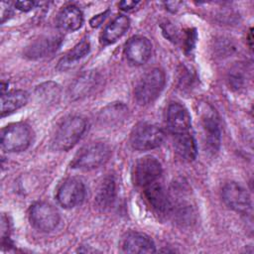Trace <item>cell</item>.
Returning a JSON list of instances; mask_svg holds the SVG:
<instances>
[{
    "mask_svg": "<svg viewBox=\"0 0 254 254\" xmlns=\"http://www.w3.org/2000/svg\"><path fill=\"white\" fill-rule=\"evenodd\" d=\"M152 44L146 37L134 36L128 40L124 48L126 60L133 65H142L151 57Z\"/></svg>",
    "mask_w": 254,
    "mask_h": 254,
    "instance_id": "7c38bea8",
    "label": "cell"
},
{
    "mask_svg": "<svg viewBox=\"0 0 254 254\" xmlns=\"http://www.w3.org/2000/svg\"><path fill=\"white\" fill-rule=\"evenodd\" d=\"M90 51V44L88 41L83 40L76 44L72 50L68 51L58 63L57 68L59 70H66L70 68L72 65L76 64V63L82 60L84 57L88 55Z\"/></svg>",
    "mask_w": 254,
    "mask_h": 254,
    "instance_id": "ffe728a7",
    "label": "cell"
},
{
    "mask_svg": "<svg viewBox=\"0 0 254 254\" xmlns=\"http://www.w3.org/2000/svg\"><path fill=\"white\" fill-rule=\"evenodd\" d=\"M173 135V143L177 154L186 161H193L196 157L197 148L195 140L190 131Z\"/></svg>",
    "mask_w": 254,
    "mask_h": 254,
    "instance_id": "d6986e66",
    "label": "cell"
},
{
    "mask_svg": "<svg viewBox=\"0 0 254 254\" xmlns=\"http://www.w3.org/2000/svg\"><path fill=\"white\" fill-rule=\"evenodd\" d=\"M33 133L29 125L17 122L11 123L1 131V148L6 152H21L32 142Z\"/></svg>",
    "mask_w": 254,
    "mask_h": 254,
    "instance_id": "277c9868",
    "label": "cell"
},
{
    "mask_svg": "<svg viewBox=\"0 0 254 254\" xmlns=\"http://www.w3.org/2000/svg\"><path fill=\"white\" fill-rule=\"evenodd\" d=\"M127 111L128 110L125 105L121 103H115L107 106L104 110H102L100 120L103 123L108 124L118 123L120 120H123Z\"/></svg>",
    "mask_w": 254,
    "mask_h": 254,
    "instance_id": "603a6c76",
    "label": "cell"
},
{
    "mask_svg": "<svg viewBox=\"0 0 254 254\" xmlns=\"http://www.w3.org/2000/svg\"><path fill=\"white\" fill-rule=\"evenodd\" d=\"M36 5H37V3L34 1H17L15 3V7L24 12H28V11L32 10L33 8H35Z\"/></svg>",
    "mask_w": 254,
    "mask_h": 254,
    "instance_id": "d4e9b609",
    "label": "cell"
},
{
    "mask_svg": "<svg viewBox=\"0 0 254 254\" xmlns=\"http://www.w3.org/2000/svg\"><path fill=\"white\" fill-rule=\"evenodd\" d=\"M111 155L110 147L103 142H92L83 146L70 162L72 169L91 171L104 165Z\"/></svg>",
    "mask_w": 254,
    "mask_h": 254,
    "instance_id": "7a4b0ae2",
    "label": "cell"
},
{
    "mask_svg": "<svg viewBox=\"0 0 254 254\" xmlns=\"http://www.w3.org/2000/svg\"><path fill=\"white\" fill-rule=\"evenodd\" d=\"M199 115L203 143L209 152L215 153L221 142V131L216 113L211 106L202 104L199 108Z\"/></svg>",
    "mask_w": 254,
    "mask_h": 254,
    "instance_id": "5b68a950",
    "label": "cell"
},
{
    "mask_svg": "<svg viewBox=\"0 0 254 254\" xmlns=\"http://www.w3.org/2000/svg\"><path fill=\"white\" fill-rule=\"evenodd\" d=\"M62 38L60 36L41 37L32 42L25 50L24 54L31 60H38L53 55L60 48Z\"/></svg>",
    "mask_w": 254,
    "mask_h": 254,
    "instance_id": "9a60e30c",
    "label": "cell"
},
{
    "mask_svg": "<svg viewBox=\"0 0 254 254\" xmlns=\"http://www.w3.org/2000/svg\"><path fill=\"white\" fill-rule=\"evenodd\" d=\"M221 195L224 203L231 209L248 213L251 209V199L247 190L235 182H228L222 187Z\"/></svg>",
    "mask_w": 254,
    "mask_h": 254,
    "instance_id": "9c48e42d",
    "label": "cell"
},
{
    "mask_svg": "<svg viewBox=\"0 0 254 254\" xmlns=\"http://www.w3.org/2000/svg\"><path fill=\"white\" fill-rule=\"evenodd\" d=\"M29 219L31 224L39 231L51 232L60 222V213L52 204L39 201L31 205Z\"/></svg>",
    "mask_w": 254,
    "mask_h": 254,
    "instance_id": "ba28073f",
    "label": "cell"
},
{
    "mask_svg": "<svg viewBox=\"0 0 254 254\" xmlns=\"http://www.w3.org/2000/svg\"><path fill=\"white\" fill-rule=\"evenodd\" d=\"M139 4L138 1H122L119 3V7L123 11H130L136 8V6Z\"/></svg>",
    "mask_w": 254,
    "mask_h": 254,
    "instance_id": "4316f807",
    "label": "cell"
},
{
    "mask_svg": "<svg viewBox=\"0 0 254 254\" xmlns=\"http://www.w3.org/2000/svg\"><path fill=\"white\" fill-rule=\"evenodd\" d=\"M86 130V121L80 116H68L58 126L53 138L52 148L57 151H68L81 138Z\"/></svg>",
    "mask_w": 254,
    "mask_h": 254,
    "instance_id": "6da1fadb",
    "label": "cell"
},
{
    "mask_svg": "<svg viewBox=\"0 0 254 254\" xmlns=\"http://www.w3.org/2000/svg\"><path fill=\"white\" fill-rule=\"evenodd\" d=\"M161 176V163L152 156H146L137 160L132 170V180L134 185L142 189L159 182Z\"/></svg>",
    "mask_w": 254,
    "mask_h": 254,
    "instance_id": "52a82bcc",
    "label": "cell"
},
{
    "mask_svg": "<svg viewBox=\"0 0 254 254\" xmlns=\"http://www.w3.org/2000/svg\"><path fill=\"white\" fill-rule=\"evenodd\" d=\"M164 140L163 130L155 124L139 123L130 134V144L133 149L148 151L159 147Z\"/></svg>",
    "mask_w": 254,
    "mask_h": 254,
    "instance_id": "8992f818",
    "label": "cell"
},
{
    "mask_svg": "<svg viewBox=\"0 0 254 254\" xmlns=\"http://www.w3.org/2000/svg\"><path fill=\"white\" fill-rule=\"evenodd\" d=\"M100 76L94 70L85 71L80 74L69 86L68 97L70 100H77L88 96L99 84Z\"/></svg>",
    "mask_w": 254,
    "mask_h": 254,
    "instance_id": "4fadbf2b",
    "label": "cell"
},
{
    "mask_svg": "<svg viewBox=\"0 0 254 254\" xmlns=\"http://www.w3.org/2000/svg\"><path fill=\"white\" fill-rule=\"evenodd\" d=\"M38 91H39V95H41V97L44 98H48V100H53L55 99L60 92V88L57 84L53 83V82H47L45 84H42L41 86L38 87Z\"/></svg>",
    "mask_w": 254,
    "mask_h": 254,
    "instance_id": "cb8c5ba5",
    "label": "cell"
},
{
    "mask_svg": "<svg viewBox=\"0 0 254 254\" xmlns=\"http://www.w3.org/2000/svg\"><path fill=\"white\" fill-rule=\"evenodd\" d=\"M167 124L173 134L188 132L191 124L188 109L181 103H170L167 109Z\"/></svg>",
    "mask_w": 254,
    "mask_h": 254,
    "instance_id": "5bb4252c",
    "label": "cell"
},
{
    "mask_svg": "<svg viewBox=\"0 0 254 254\" xmlns=\"http://www.w3.org/2000/svg\"><path fill=\"white\" fill-rule=\"evenodd\" d=\"M144 190V196L148 205L160 217L168 216L173 208L171 199L164 187L159 183H154Z\"/></svg>",
    "mask_w": 254,
    "mask_h": 254,
    "instance_id": "8fae6325",
    "label": "cell"
},
{
    "mask_svg": "<svg viewBox=\"0 0 254 254\" xmlns=\"http://www.w3.org/2000/svg\"><path fill=\"white\" fill-rule=\"evenodd\" d=\"M121 251L124 253H154L156 251L153 240L146 234L131 231L121 240Z\"/></svg>",
    "mask_w": 254,
    "mask_h": 254,
    "instance_id": "2e32d148",
    "label": "cell"
},
{
    "mask_svg": "<svg viewBox=\"0 0 254 254\" xmlns=\"http://www.w3.org/2000/svg\"><path fill=\"white\" fill-rule=\"evenodd\" d=\"M83 23V14L74 5L63 7L58 15V25L64 31L73 32L78 30Z\"/></svg>",
    "mask_w": 254,
    "mask_h": 254,
    "instance_id": "e0dca14e",
    "label": "cell"
},
{
    "mask_svg": "<svg viewBox=\"0 0 254 254\" xmlns=\"http://www.w3.org/2000/svg\"><path fill=\"white\" fill-rule=\"evenodd\" d=\"M5 4L4 2L1 3V18H2V22L5 21L6 18L9 17V15H11V8H10V5L8 4V7L7 9H5Z\"/></svg>",
    "mask_w": 254,
    "mask_h": 254,
    "instance_id": "83f0119b",
    "label": "cell"
},
{
    "mask_svg": "<svg viewBox=\"0 0 254 254\" xmlns=\"http://www.w3.org/2000/svg\"><path fill=\"white\" fill-rule=\"evenodd\" d=\"M29 94L25 90H13L1 95V115H8L26 105Z\"/></svg>",
    "mask_w": 254,
    "mask_h": 254,
    "instance_id": "44dd1931",
    "label": "cell"
},
{
    "mask_svg": "<svg viewBox=\"0 0 254 254\" xmlns=\"http://www.w3.org/2000/svg\"><path fill=\"white\" fill-rule=\"evenodd\" d=\"M116 195V184L113 177L109 176L103 180L99 186L96 195L95 203L97 207L106 209L112 205Z\"/></svg>",
    "mask_w": 254,
    "mask_h": 254,
    "instance_id": "7402d4cb",
    "label": "cell"
},
{
    "mask_svg": "<svg viewBox=\"0 0 254 254\" xmlns=\"http://www.w3.org/2000/svg\"><path fill=\"white\" fill-rule=\"evenodd\" d=\"M108 13H109V11L107 10V11H105V12L99 14V15L94 16V17L90 20V22H89V23H90V26H91L92 28H96V27L100 26V25L102 24V22L105 20V18L107 17Z\"/></svg>",
    "mask_w": 254,
    "mask_h": 254,
    "instance_id": "484cf974",
    "label": "cell"
},
{
    "mask_svg": "<svg viewBox=\"0 0 254 254\" xmlns=\"http://www.w3.org/2000/svg\"><path fill=\"white\" fill-rule=\"evenodd\" d=\"M130 20L124 15H119L114 18L109 24L104 28L100 41L103 45H111L119 40L129 29Z\"/></svg>",
    "mask_w": 254,
    "mask_h": 254,
    "instance_id": "ac0fdd59",
    "label": "cell"
},
{
    "mask_svg": "<svg viewBox=\"0 0 254 254\" xmlns=\"http://www.w3.org/2000/svg\"><path fill=\"white\" fill-rule=\"evenodd\" d=\"M85 196L83 183L76 178H69L64 181L57 191V199L64 208H72L80 204Z\"/></svg>",
    "mask_w": 254,
    "mask_h": 254,
    "instance_id": "30bf717a",
    "label": "cell"
},
{
    "mask_svg": "<svg viewBox=\"0 0 254 254\" xmlns=\"http://www.w3.org/2000/svg\"><path fill=\"white\" fill-rule=\"evenodd\" d=\"M166 83L165 72L160 68H153L144 73L137 81L134 88L136 101L145 105L158 98Z\"/></svg>",
    "mask_w": 254,
    "mask_h": 254,
    "instance_id": "3957f363",
    "label": "cell"
}]
</instances>
